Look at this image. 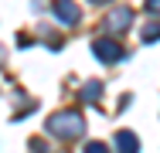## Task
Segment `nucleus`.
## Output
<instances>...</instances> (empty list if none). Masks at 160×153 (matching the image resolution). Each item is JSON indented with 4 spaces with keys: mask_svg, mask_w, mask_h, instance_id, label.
<instances>
[{
    "mask_svg": "<svg viewBox=\"0 0 160 153\" xmlns=\"http://www.w3.org/2000/svg\"><path fill=\"white\" fill-rule=\"evenodd\" d=\"M48 129H55V133H65V136H72V133H82V119L72 112H62V116H55V119L48 122Z\"/></svg>",
    "mask_w": 160,
    "mask_h": 153,
    "instance_id": "f257e3e1",
    "label": "nucleus"
},
{
    "mask_svg": "<svg viewBox=\"0 0 160 153\" xmlns=\"http://www.w3.org/2000/svg\"><path fill=\"white\" fill-rule=\"evenodd\" d=\"M96 55H102V58H109V61H116L123 51H119V44H112V41H99V44H96Z\"/></svg>",
    "mask_w": 160,
    "mask_h": 153,
    "instance_id": "f03ea898",
    "label": "nucleus"
},
{
    "mask_svg": "<svg viewBox=\"0 0 160 153\" xmlns=\"http://www.w3.org/2000/svg\"><path fill=\"white\" fill-rule=\"evenodd\" d=\"M119 153H136V136L133 133H119Z\"/></svg>",
    "mask_w": 160,
    "mask_h": 153,
    "instance_id": "7ed1b4c3",
    "label": "nucleus"
},
{
    "mask_svg": "<svg viewBox=\"0 0 160 153\" xmlns=\"http://www.w3.org/2000/svg\"><path fill=\"white\" fill-rule=\"evenodd\" d=\"M58 17L62 21H75V10H68V3H58Z\"/></svg>",
    "mask_w": 160,
    "mask_h": 153,
    "instance_id": "20e7f679",
    "label": "nucleus"
},
{
    "mask_svg": "<svg viewBox=\"0 0 160 153\" xmlns=\"http://www.w3.org/2000/svg\"><path fill=\"white\" fill-rule=\"evenodd\" d=\"M143 37H147V41H153V37H160V24H150V27H147V34H143Z\"/></svg>",
    "mask_w": 160,
    "mask_h": 153,
    "instance_id": "39448f33",
    "label": "nucleus"
},
{
    "mask_svg": "<svg viewBox=\"0 0 160 153\" xmlns=\"http://www.w3.org/2000/svg\"><path fill=\"white\" fill-rule=\"evenodd\" d=\"M147 7H150V14H153V10H157V14H160V0H150Z\"/></svg>",
    "mask_w": 160,
    "mask_h": 153,
    "instance_id": "423d86ee",
    "label": "nucleus"
},
{
    "mask_svg": "<svg viewBox=\"0 0 160 153\" xmlns=\"http://www.w3.org/2000/svg\"><path fill=\"white\" fill-rule=\"evenodd\" d=\"M85 153H106V146H96V143H92V146H89Z\"/></svg>",
    "mask_w": 160,
    "mask_h": 153,
    "instance_id": "0eeeda50",
    "label": "nucleus"
}]
</instances>
